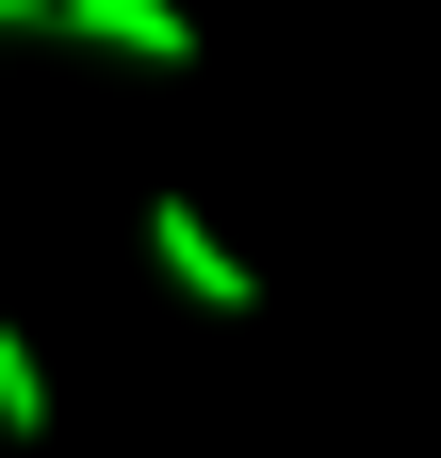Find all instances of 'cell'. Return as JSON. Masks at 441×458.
I'll return each mask as SVG.
<instances>
[{
    "instance_id": "cell-1",
    "label": "cell",
    "mask_w": 441,
    "mask_h": 458,
    "mask_svg": "<svg viewBox=\"0 0 441 458\" xmlns=\"http://www.w3.org/2000/svg\"><path fill=\"white\" fill-rule=\"evenodd\" d=\"M147 262L180 278L196 311H262V278H245V246H229V229H212L196 197H147Z\"/></svg>"
},
{
    "instance_id": "cell-2",
    "label": "cell",
    "mask_w": 441,
    "mask_h": 458,
    "mask_svg": "<svg viewBox=\"0 0 441 458\" xmlns=\"http://www.w3.org/2000/svg\"><path fill=\"white\" fill-rule=\"evenodd\" d=\"M66 49H115V66H196V17L180 0H49Z\"/></svg>"
},
{
    "instance_id": "cell-3",
    "label": "cell",
    "mask_w": 441,
    "mask_h": 458,
    "mask_svg": "<svg viewBox=\"0 0 441 458\" xmlns=\"http://www.w3.org/2000/svg\"><path fill=\"white\" fill-rule=\"evenodd\" d=\"M0 442H49V360H33L17 311H0Z\"/></svg>"
},
{
    "instance_id": "cell-4",
    "label": "cell",
    "mask_w": 441,
    "mask_h": 458,
    "mask_svg": "<svg viewBox=\"0 0 441 458\" xmlns=\"http://www.w3.org/2000/svg\"><path fill=\"white\" fill-rule=\"evenodd\" d=\"M0 33H49V0H0Z\"/></svg>"
}]
</instances>
